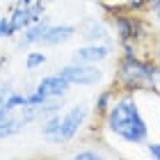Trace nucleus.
<instances>
[{"label": "nucleus", "mask_w": 160, "mask_h": 160, "mask_svg": "<svg viewBox=\"0 0 160 160\" xmlns=\"http://www.w3.org/2000/svg\"><path fill=\"white\" fill-rule=\"evenodd\" d=\"M119 78H121V82L128 85V87H147V85L156 87V82L160 80V71L153 69L151 64L140 62L128 50L126 57H123V62L119 64Z\"/></svg>", "instance_id": "obj_3"}, {"label": "nucleus", "mask_w": 160, "mask_h": 160, "mask_svg": "<svg viewBox=\"0 0 160 160\" xmlns=\"http://www.w3.org/2000/svg\"><path fill=\"white\" fill-rule=\"evenodd\" d=\"M71 82L67 78H64L60 71L57 73H50V76H43L37 87H34V92L30 94V105H41V103H48V101H57V98H64L69 92Z\"/></svg>", "instance_id": "obj_4"}, {"label": "nucleus", "mask_w": 160, "mask_h": 160, "mask_svg": "<svg viewBox=\"0 0 160 160\" xmlns=\"http://www.w3.org/2000/svg\"><path fill=\"white\" fill-rule=\"evenodd\" d=\"M48 25H50L48 21H37V23L28 25L23 30V34H21V39H18V48H30V46H34V43H41Z\"/></svg>", "instance_id": "obj_8"}, {"label": "nucleus", "mask_w": 160, "mask_h": 160, "mask_svg": "<svg viewBox=\"0 0 160 160\" xmlns=\"http://www.w3.org/2000/svg\"><path fill=\"white\" fill-rule=\"evenodd\" d=\"M149 2H151V7H153V9H158V7H160V0H149Z\"/></svg>", "instance_id": "obj_16"}, {"label": "nucleus", "mask_w": 160, "mask_h": 160, "mask_svg": "<svg viewBox=\"0 0 160 160\" xmlns=\"http://www.w3.org/2000/svg\"><path fill=\"white\" fill-rule=\"evenodd\" d=\"M60 73L69 80L71 85L80 87H94L103 80V71L96 64H82V62H69L60 69Z\"/></svg>", "instance_id": "obj_5"}, {"label": "nucleus", "mask_w": 160, "mask_h": 160, "mask_svg": "<svg viewBox=\"0 0 160 160\" xmlns=\"http://www.w3.org/2000/svg\"><path fill=\"white\" fill-rule=\"evenodd\" d=\"M108 57H110V46L108 43H85V46H80L73 50V57H71V62H82V64H101L105 62Z\"/></svg>", "instance_id": "obj_6"}, {"label": "nucleus", "mask_w": 160, "mask_h": 160, "mask_svg": "<svg viewBox=\"0 0 160 160\" xmlns=\"http://www.w3.org/2000/svg\"><path fill=\"white\" fill-rule=\"evenodd\" d=\"M76 32H78V28L69 25V23H64V25H48V30H46V34H43V39H41V46L55 48V46H62V43H69L76 37Z\"/></svg>", "instance_id": "obj_7"}, {"label": "nucleus", "mask_w": 160, "mask_h": 160, "mask_svg": "<svg viewBox=\"0 0 160 160\" xmlns=\"http://www.w3.org/2000/svg\"><path fill=\"white\" fill-rule=\"evenodd\" d=\"M147 151H149L151 158L160 160V142H149V144H147Z\"/></svg>", "instance_id": "obj_15"}, {"label": "nucleus", "mask_w": 160, "mask_h": 160, "mask_svg": "<svg viewBox=\"0 0 160 160\" xmlns=\"http://www.w3.org/2000/svg\"><path fill=\"white\" fill-rule=\"evenodd\" d=\"M16 30L12 25V18L9 16H0V39H7V37H14Z\"/></svg>", "instance_id": "obj_12"}, {"label": "nucleus", "mask_w": 160, "mask_h": 160, "mask_svg": "<svg viewBox=\"0 0 160 160\" xmlns=\"http://www.w3.org/2000/svg\"><path fill=\"white\" fill-rule=\"evenodd\" d=\"M156 18H158V25H160V7L156 9Z\"/></svg>", "instance_id": "obj_17"}, {"label": "nucleus", "mask_w": 160, "mask_h": 160, "mask_svg": "<svg viewBox=\"0 0 160 160\" xmlns=\"http://www.w3.org/2000/svg\"><path fill=\"white\" fill-rule=\"evenodd\" d=\"M108 130L126 144H144L149 140V126L147 119L142 117L140 105L135 98L123 96L108 108Z\"/></svg>", "instance_id": "obj_1"}, {"label": "nucleus", "mask_w": 160, "mask_h": 160, "mask_svg": "<svg viewBox=\"0 0 160 160\" xmlns=\"http://www.w3.org/2000/svg\"><path fill=\"white\" fill-rule=\"evenodd\" d=\"M108 101H110V92H103V94L96 98V110H98V112H105L108 108H110V105H108Z\"/></svg>", "instance_id": "obj_14"}, {"label": "nucleus", "mask_w": 160, "mask_h": 160, "mask_svg": "<svg viewBox=\"0 0 160 160\" xmlns=\"http://www.w3.org/2000/svg\"><path fill=\"white\" fill-rule=\"evenodd\" d=\"M87 119V105L85 103H76L71 105L64 114H53V117L43 119L41 121V135L43 140L50 142V144H64L69 140L80 133L82 123Z\"/></svg>", "instance_id": "obj_2"}, {"label": "nucleus", "mask_w": 160, "mask_h": 160, "mask_svg": "<svg viewBox=\"0 0 160 160\" xmlns=\"http://www.w3.org/2000/svg\"><path fill=\"white\" fill-rule=\"evenodd\" d=\"M80 37H82L87 43H96V41H103L108 39V30H105V25L101 23L98 18H87L82 25H80Z\"/></svg>", "instance_id": "obj_9"}, {"label": "nucleus", "mask_w": 160, "mask_h": 160, "mask_svg": "<svg viewBox=\"0 0 160 160\" xmlns=\"http://www.w3.org/2000/svg\"><path fill=\"white\" fill-rule=\"evenodd\" d=\"M18 2H21V5H30L32 0H18Z\"/></svg>", "instance_id": "obj_18"}, {"label": "nucleus", "mask_w": 160, "mask_h": 160, "mask_svg": "<svg viewBox=\"0 0 160 160\" xmlns=\"http://www.w3.org/2000/svg\"><path fill=\"white\" fill-rule=\"evenodd\" d=\"M2 64H5V57H0V67H2Z\"/></svg>", "instance_id": "obj_19"}, {"label": "nucleus", "mask_w": 160, "mask_h": 160, "mask_svg": "<svg viewBox=\"0 0 160 160\" xmlns=\"http://www.w3.org/2000/svg\"><path fill=\"white\" fill-rule=\"evenodd\" d=\"M41 64H46V53H28L25 55V69L28 71H34Z\"/></svg>", "instance_id": "obj_11"}, {"label": "nucleus", "mask_w": 160, "mask_h": 160, "mask_svg": "<svg viewBox=\"0 0 160 160\" xmlns=\"http://www.w3.org/2000/svg\"><path fill=\"white\" fill-rule=\"evenodd\" d=\"M117 34H119V39L121 41H128L130 37L135 34V28H133V23H130L128 18H117Z\"/></svg>", "instance_id": "obj_10"}, {"label": "nucleus", "mask_w": 160, "mask_h": 160, "mask_svg": "<svg viewBox=\"0 0 160 160\" xmlns=\"http://www.w3.org/2000/svg\"><path fill=\"white\" fill-rule=\"evenodd\" d=\"M73 158L76 160H98V158H103V153H98V151H78Z\"/></svg>", "instance_id": "obj_13"}]
</instances>
